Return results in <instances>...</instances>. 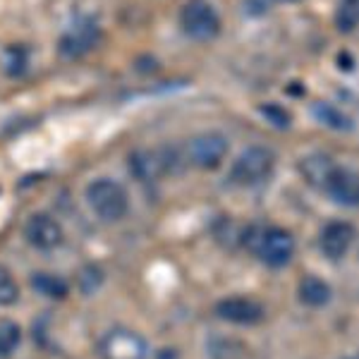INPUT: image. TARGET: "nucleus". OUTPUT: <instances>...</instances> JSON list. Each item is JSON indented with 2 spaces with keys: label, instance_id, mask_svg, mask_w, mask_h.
Returning <instances> with one entry per match:
<instances>
[{
  "label": "nucleus",
  "instance_id": "nucleus-1",
  "mask_svg": "<svg viewBox=\"0 0 359 359\" xmlns=\"http://www.w3.org/2000/svg\"><path fill=\"white\" fill-rule=\"evenodd\" d=\"M242 245L249 252H254L264 264L280 269V266L290 264L294 254V237L283 228H262V225H252L242 237Z\"/></svg>",
  "mask_w": 359,
  "mask_h": 359
},
{
  "label": "nucleus",
  "instance_id": "nucleus-2",
  "mask_svg": "<svg viewBox=\"0 0 359 359\" xmlns=\"http://www.w3.org/2000/svg\"><path fill=\"white\" fill-rule=\"evenodd\" d=\"M86 204L96 213L101 221L115 223L125 218L130 201H127V192L120 182L108 177H98L86 187Z\"/></svg>",
  "mask_w": 359,
  "mask_h": 359
},
{
  "label": "nucleus",
  "instance_id": "nucleus-3",
  "mask_svg": "<svg viewBox=\"0 0 359 359\" xmlns=\"http://www.w3.org/2000/svg\"><path fill=\"white\" fill-rule=\"evenodd\" d=\"M276 168V154L266 147H249L245 149L230 170V180L240 187H254L271 177Z\"/></svg>",
  "mask_w": 359,
  "mask_h": 359
},
{
  "label": "nucleus",
  "instance_id": "nucleus-4",
  "mask_svg": "<svg viewBox=\"0 0 359 359\" xmlns=\"http://www.w3.org/2000/svg\"><path fill=\"white\" fill-rule=\"evenodd\" d=\"M180 27L194 41H211L221 34V17L206 0H189L180 13Z\"/></svg>",
  "mask_w": 359,
  "mask_h": 359
},
{
  "label": "nucleus",
  "instance_id": "nucleus-5",
  "mask_svg": "<svg viewBox=\"0 0 359 359\" xmlns=\"http://www.w3.org/2000/svg\"><path fill=\"white\" fill-rule=\"evenodd\" d=\"M103 359H149V343L137 331L113 328L98 345Z\"/></svg>",
  "mask_w": 359,
  "mask_h": 359
},
{
  "label": "nucleus",
  "instance_id": "nucleus-6",
  "mask_svg": "<svg viewBox=\"0 0 359 359\" xmlns=\"http://www.w3.org/2000/svg\"><path fill=\"white\" fill-rule=\"evenodd\" d=\"M228 137L221 135V132H206V135H199L189 142L187 156L192 165L201 168V170H216L228 156Z\"/></svg>",
  "mask_w": 359,
  "mask_h": 359
},
{
  "label": "nucleus",
  "instance_id": "nucleus-7",
  "mask_svg": "<svg viewBox=\"0 0 359 359\" xmlns=\"http://www.w3.org/2000/svg\"><path fill=\"white\" fill-rule=\"evenodd\" d=\"M98 41H101V29H98L96 22L94 20H79L60 36L57 50H60L62 57L74 60V57H82V55L89 53Z\"/></svg>",
  "mask_w": 359,
  "mask_h": 359
},
{
  "label": "nucleus",
  "instance_id": "nucleus-8",
  "mask_svg": "<svg viewBox=\"0 0 359 359\" xmlns=\"http://www.w3.org/2000/svg\"><path fill=\"white\" fill-rule=\"evenodd\" d=\"M25 237L36 249H55L62 242V228L48 213H34L25 225Z\"/></svg>",
  "mask_w": 359,
  "mask_h": 359
},
{
  "label": "nucleus",
  "instance_id": "nucleus-9",
  "mask_svg": "<svg viewBox=\"0 0 359 359\" xmlns=\"http://www.w3.org/2000/svg\"><path fill=\"white\" fill-rule=\"evenodd\" d=\"M352 242H355V228L345 221L328 223L326 228L321 230V237H318V247H321L323 257L331 259V262L343 259L345 254L350 252Z\"/></svg>",
  "mask_w": 359,
  "mask_h": 359
},
{
  "label": "nucleus",
  "instance_id": "nucleus-10",
  "mask_svg": "<svg viewBox=\"0 0 359 359\" xmlns=\"http://www.w3.org/2000/svg\"><path fill=\"white\" fill-rule=\"evenodd\" d=\"M216 314L237 326H254L264 318V306L249 297H228L216 304Z\"/></svg>",
  "mask_w": 359,
  "mask_h": 359
},
{
  "label": "nucleus",
  "instance_id": "nucleus-11",
  "mask_svg": "<svg viewBox=\"0 0 359 359\" xmlns=\"http://www.w3.org/2000/svg\"><path fill=\"white\" fill-rule=\"evenodd\" d=\"M326 189L331 192V196L338 204L343 206H357L359 199V182L357 175L347 168H333L331 177L326 182Z\"/></svg>",
  "mask_w": 359,
  "mask_h": 359
},
{
  "label": "nucleus",
  "instance_id": "nucleus-12",
  "mask_svg": "<svg viewBox=\"0 0 359 359\" xmlns=\"http://www.w3.org/2000/svg\"><path fill=\"white\" fill-rule=\"evenodd\" d=\"M168 165H170V161L163 151H137L130 158L132 172L139 180H156L168 170Z\"/></svg>",
  "mask_w": 359,
  "mask_h": 359
},
{
  "label": "nucleus",
  "instance_id": "nucleus-13",
  "mask_svg": "<svg viewBox=\"0 0 359 359\" xmlns=\"http://www.w3.org/2000/svg\"><path fill=\"white\" fill-rule=\"evenodd\" d=\"M333 168H335V163L331 161V156L309 154L306 158H302V163H299V172H302L306 182L314 184V187H326Z\"/></svg>",
  "mask_w": 359,
  "mask_h": 359
},
{
  "label": "nucleus",
  "instance_id": "nucleus-14",
  "mask_svg": "<svg viewBox=\"0 0 359 359\" xmlns=\"http://www.w3.org/2000/svg\"><path fill=\"white\" fill-rule=\"evenodd\" d=\"M331 287H328L326 280L316 276H306L302 283H299V299L309 306H323L331 299Z\"/></svg>",
  "mask_w": 359,
  "mask_h": 359
},
{
  "label": "nucleus",
  "instance_id": "nucleus-15",
  "mask_svg": "<svg viewBox=\"0 0 359 359\" xmlns=\"http://www.w3.org/2000/svg\"><path fill=\"white\" fill-rule=\"evenodd\" d=\"M311 115H314L321 125L331 127V130H343V132L352 130V120L347 118L340 108H335L333 103H328V101L314 103V106H311Z\"/></svg>",
  "mask_w": 359,
  "mask_h": 359
},
{
  "label": "nucleus",
  "instance_id": "nucleus-16",
  "mask_svg": "<svg viewBox=\"0 0 359 359\" xmlns=\"http://www.w3.org/2000/svg\"><path fill=\"white\" fill-rule=\"evenodd\" d=\"M32 287L36 292H41L43 297H50V299H62L67 294V283L62 280L60 276H53V273H34Z\"/></svg>",
  "mask_w": 359,
  "mask_h": 359
},
{
  "label": "nucleus",
  "instance_id": "nucleus-17",
  "mask_svg": "<svg viewBox=\"0 0 359 359\" xmlns=\"http://www.w3.org/2000/svg\"><path fill=\"white\" fill-rule=\"evenodd\" d=\"M22 343V328L15 321H0V357L15 355Z\"/></svg>",
  "mask_w": 359,
  "mask_h": 359
},
{
  "label": "nucleus",
  "instance_id": "nucleus-18",
  "mask_svg": "<svg viewBox=\"0 0 359 359\" xmlns=\"http://www.w3.org/2000/svg\"><path fill=\"white\" fill-rule=\"evenodd\" d=\"M359 20V8L357 0H340L338 5V15H335V25L343 34H352Z\"/></svg>",
  "mask_w": 359,
  "mask_h": 359
},
{
  "label": "nucleus",
  "instance_id": "nucleus-19",
  "mask_svg": "<svg viewBox=\"0 0 359 359\" xmlns=\"http://www.w3.org/2000/svg\"><path fill=\"white\" fill-rule=\"evenodd\" d=\"M27 62H29V50L25 46H10L5 50V69H8L10 77H20L27 69Z\"/></svg>",
  "mask_w": 359,
  "mask_h": 359
},
{
  "label": "nucleus",
  "instance_id": "nucleus-20",
  "mask_svg": "<svg viewBox=\"0 0 359 359\" xmlns=\"http://www.w3.org/2000/svg\"><path fill=\"white\" fill-rule=\"evenodd\" d=\"M20 297V287H17L13 273L0 266V306H10Z\"/></svg>",
  "mask_w": 359,
  "mask_h": 359
},
{
  "label": "nucleus",
  "instance_id": "nucleus-21",
  "mask_svg": "<svg viewBox=\"0 0 359 359\" xmlns=\"http://www.w3.org/2000/svg\"><path fill=\"white\" fill-rule=\"evenodd\" d=\"M262 113L266 115V118L273 120V125H278V127H287V125H290V115L283 111V108H278V106H264Z\"/></svg>",
  "mask_w": 359,
  "mask_h": 359
},
{
  "label": "nucleus",
  "instance_id": "nucleus-22",
  "mask_svg": "<svg viewBox=\"0 0 359 359\" xmlns=\"http://www.w3.org/2000/svg\"><path fill=\"white\" fill-rule=\"evenodd\" d=\"M283 3H290V0H283Z\"/></svg>",
  "mask_w": 359,
  "mask_h": 359
}]
</instances>
